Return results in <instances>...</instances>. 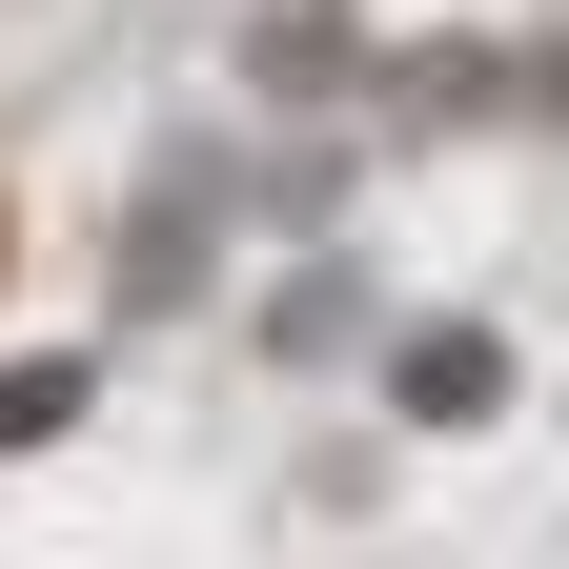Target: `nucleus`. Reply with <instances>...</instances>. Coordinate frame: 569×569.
Listing matches in <instances>:
<instances>
[{"label": "nucleus", "instance_id": "nucleus-1", "mask_svg": "<svg viewBox=\"0 0 569 569\" xmlns=\"http://www.w3.org/2000/svg\"><path fill=\"white\" fill-rule=\"evenodd\" d=\"M488 387H509L488 326H427V346H407V407H427V427H488Z\"/></svg>", "mask_w": 569, "mask_h": 569}]
</instances>
